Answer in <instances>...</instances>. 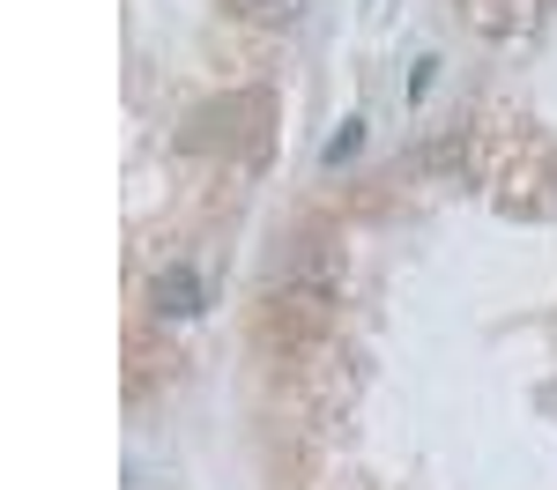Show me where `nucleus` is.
I'll return each instance as SVG.
<instances>
[{
  "instance_id": "f257e3e1",
  "label": "nucleus",
  "mask_w": 557,
  "mask_h": 490,
  "mask_svg": "<svg viewBox=\"0 0 557 490\" xmlns=\"http://www.w3.org/2000/svg\"><path fill=\"white\" fill-rule=\"evenodd\" d=\"M157 312H172V319H194L201 312V275L194 267H157Z\"/></svg>"
},
{
  "instance_id": "f03ea898",
  "label": "nucleus",
  "mask_w": 557,
  "mask_h": 490,
  "mask_svg": "<svg viewBox=\"0 0 557 490\" xmlns=\"http://www.w3.org/2000/svg\"><path fill=\"white\" fill-rule=\"evenodd\" d=\"M357 149H364V127H357V120H343V134H335V141H327V149H320V164H327V172H335V164H349V156H357Z\"/></svg>"
},
{
  "instance_id": "7ed1b4c3",
  "label": "nucleus",
  "mask_w": 557,
  "mask_h": 490,
  "mask_svg": "<svg viewBox=\"0 0 557 490\" xmlns=\"http://www.w3.org/2000/svg\"><path fill=\"white\" fill-rule=\"evenodd\" d=\"M253 8H283V0H253Z\"/></svg>"
}]
</instances>
